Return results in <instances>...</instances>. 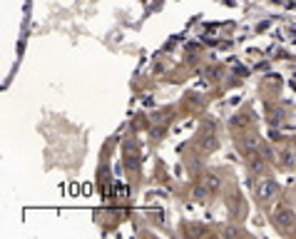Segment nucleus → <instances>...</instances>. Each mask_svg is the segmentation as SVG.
Instances as JSON below:
<instances>
[{
    "label": "nucleus",
    "instance_id": "f257e3e1",
    "mask_svg": "<svg viewBox=\"0 0 296 239\" xmlns=\"http://www.w3.org/2000/svg\"><path fill=\"white\" fill-rule=\"evenodd\" d=\"M271 222H274V227H276V232H281V234H296V214L291 209L286 207H279L274 212V217H271Z\"/></svg>",
    "mask_w": 296,
    "mask_h": 239
},
{
    "label": "nucleus",
    "instance_id": "7ed1b4c3",
    "mask_svg": "<svg viewBox=\"0 0 296 239\" xmlns=\"http://www.w3.org/2000/svg\"><path fill=\"white\" fill-rule=\"evenodd\" d=\"M267 165H269V160L262 154V152H251V154H246V167H249L251 175L262 177V175L267 172Z\"/></svg>",
    "mask_w": 296,
    "mask_h": 239
},
{
    "label": "nucleus",
    "instance_id": "20e7f679",
    "mask_svg": "<svg viewBox=\"0 0 296 239\" xmlns=\"http://www.w3.org/2000/svg\"><path fill=\"white\" fill-rule=\"evenodd\" d=\"M192 197H194L197 202H204V200H209V197H212V192H209L207 187H204V182H202V179L194 184V189H192Z\"/></svg>",
    "mask_w": 296,
    "mask_h": 239
},
{
    "label": "nucleus",
    "instance_id": "39448f33",
    "mask_svg": "<svg viewBox=\"0 0 296 239\" xmlns=\"http://www.w3.org/2000/svg\"><path fill=\"white\" fill-rule=\"evenodd\" d=\"M202 182H204V187H207L212 194H214V192H219V187H222V179L217 177V175H204Z\"/></svg>",
    "mask_w": 296,
    "mask_h": 239
},
{
    "label": "nucleus",
    "instance_id": "f03ea898",
    "mask_svg": "<svg viewBox=\"0 0 296 239\" xmlns=\"http://www.w3.org/2000/svg\"><path fill=\"white\" fill-rule=\"evenodd\" d=\"M254 189H257V200H259L262 205H269V202L276 197L279 184H276L274 179H269V177H264V175H262V177L257 179V187H254Z\"/></svg>",
    "mask_w": 296,
    "mask_h": 239
},
{
    "label": "nucleus",
    "instance_id": "423d86ee",
    "mask_svg": "<svg viewBox=\"0 0 296 239\" xmlns=\"http://www.w3.org/2000/svg\"><path fill=\"white\" fill-rule=\"evenodd\" d=\"M222 232H224V234H244V232H241V229H237V227H224Z\"/></svg>",
    "mask_w": 296,
    "mask_h": 239
}]
</instances>
